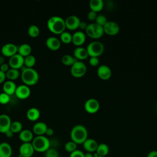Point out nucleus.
<instances>
[{"mask_svg": "<svg viewBox=\"0 0 157 157\" xmlns=\"http://www.w3.org/2000/svg\"><path fill=\"white\" fill-rule=\"evenodd\" d=\"M99 63V60L98 57H90L89 59V64L91 66L93 67L97 66H98Z\"/></svg>", "mask_w": 157, "mask_h": 157, "instance_id": "ea45409f", "label": "nucleus"}, {"mask_svg": "<svg viewBox=\"0 0 157 157\" xmlns=\"http://www.w3.org/2000/svg\"><path fill=\"white\" fill-rule=\"evenodd\" d=\"M84 155L85 153L82 151L77 149L74 151L70 153L69 157H84Z\"/></svg>", "mask_w": 157, "mask_h": 157, "instance_id": "58836bf2", "label": "nucleus"}, {"mask_svg": "<svg viewBox=\"0 0 157 157\" xmlns=\"http://www.w3.org/2000/svg\"><path fill=\"white\" fill-rule=\"evenodd\" d=\"M10 101V96L4 92L0 93V104H6Z\"/></svg>", "mask_w": 157, "mask_h": 157, "instance_id": "4c0bfd02", "label": "nucleus"}, {"mask_svg": "<svg viewBox=\"0 0 157 157\" xmlns=\"http://www.w3.org/2000/svg\"><path fill=\"white\" fill-rule=\"evenodd\" d=\"M104 33L109 36H115L120 31L119 25L115 21H108L103 26Z\"/></svg>", "mask_w": 157, "mask_h": 157, "instance_id": "1a4fd4ad", "label": "nucleus"}, {"mask_svg": "<svg viewBox=\"0 0 157 157\" xmlns=\"http://www.w3.org/2000/svg\"><path fill=\"white\" fill-rule=\"evenodd\" d=\"M99 103L98 100L94 98H90L86 101L84 104L85 110L89 113H95L99 109Z\"/></svg>", "mask_w": 157, "mask_h": 157, "instance_id": "9d476101", "label": "nucleus"}, {"mask_svg": "<svg viewBox=\"0 0 157 157\" xmlns=\"http://www.w3.org/2000/svg\"><path fill=\"white\" fill-rule=\"evenodd\" d=\"M84 157H94V155H93V153L87 152V153H85V155H84Z\"/></svg>", "mask_w": 157, "mask_h": 157, "instance_id": "09e8293b", "label": "nucleus"}, {"mask_svg": "<svg viewBox=\"0 0 157 157\" xmlns=\"http://www.w3.org/2000/svg\"><path fill=\"white\" fill-rule=\"evenodd\" d=\"M22 128H23V126L20 121H15L12 122L10 129L13 133H20L22 131Z\"/></svg>", "mask_w": 157, "mask_h": 157, "instance_id": "72a5a7b5", "label": "nucleus"}, {"mask_svg": "<svg viewBox=\"0 0 157 157\" xmlns=\"http://www.w3.org/2000/svg\"><path fill=\"white\" fill-rule=\"evenodd\" d=\"M19 139L25 142H31L34 139L33 132L29 129H23L19 133Z\"/></svg>", "mask_w": 157, "mask_h": 157, "instance_id": "b1692460", "label": "nucleus"}, {"mask_svg": "<svg viewBox=\"0 0 157 157\" xmlns=\"http://www.w3.org/2000/svg\"><path fill=\"white\" fill-rule=\"evenodd\" d=\"M16 88H17L16 84L13 82V81H11V80H7L5 82L2 86V89L4 92L7 93L9 96L15 94Z\"/></svg>", "mask_w": 157, "mask_h": 157, "instance_id": "5701e85b", "label": "nucleus"}, {"mask_svg": "<svg viewBox=\"0 0 157 157\" xmlns=\"http://www.w3.org/2000/svg\"><path fill=\"white\" fill-rule=\"evenodd\" d=\"M107 20L105 16H104L102 14H99L98 15L96 19H95V23L101 26H104L105 23L107 22Z\"/></svg>", "mask_w": 157, "mask_h": 157, "instance_id": "e433bc0d", "label": "nucleus"}, {"mask_svg": "<svg viewBox=\"0 0 157 157\" xmlns=\"http://www.w3.org/2000/svg\"><path fill=\"white\" fill-rule=\"evenodd\" d=\"M64 149L66 151L71 153L77 149V144L72 140L68 141L64 145Z\"/></svg>", "mask_w": 157, "mask_h": 157, "instance_id": "f704fd0d", "label": "nucleus"}, {"mask_svg": "<svg viewBox=\"0 0 157 157\" xmlns=\"http://www.w3.org/2000/svg\"><path fill=\"white\" fill-rule=\"evenodd\" d=\"M9 65L10 68L18 69L22 67L24 65V57L20 54L17 53L10 57L9 60Z\"/></svg>", "mask_w": 157, "mask_h": 157, "instance_id": "9b49d317", "label": "nucleus"}, {"mask_svg": "<svg viewBox=\"0 0 157 157\" xmlns=\"http://www.w3.org/2000/svg\"><path fill=\"white\" fill-rule=\"evenodd\" d=\"M82 144H83V148L87 152H90V153L95 152L98 145V144L96 140L93 139H88V138Z\"/></svg>", "mask_w": 157, "mask_h": 157, "instance_id": "6ab92c4d", "label": "nucleus"}, {"mask_svg": "<svg viewBox=\"0 0 157 157\" xmlns=\"http://www.w3.org/2000/svg\"><path fill=\"white\" fill-rule=\"evenodd\" d=\"M74 58L78 61L83 60L88 56L86 49L82 47H77L74 50Z\"/></svg>", "mask_w": 157, "mask_h": 157, "instance_id": "4be33fe9", "label": "nucleus"}, {"mask_svg": "<svg viewBox=\"0 0 157 157\" xmlns=\"http://www.w3.org/2000/svg\"><path fill=\"white\" fill-rule=\"evenodd\" d=\"M46 45L51 50L56 51L59 49L61 47V41L56 37L51 36L47 39L45 42Z\"/></svg>", "mask_w": 157, "mask_h": 157, "instance_id": "a211bd4d", "label": "nucleus"}, {"mask_svg": "<svg viewBox=\"0 0 157 157\" xmlns=\"http://www.w3.org/2000/svg\"><path fill=\"white\" fill-rule=\"evenodd\" d=\"M85 32L88 36L93 39H99L102 37L104 33L103 27L96 23L88 24Z\"/></svg>", "mask_w": 157, "mask_h": 157, "instance_id": "423d86ee", "label": "nucleus"}, {"mask_svg": "<svg viewBox=\"0 0 157 157\" xmlns=\"http://www.w3.org/2000/svg\"><path fill=\"white\" fill-rule=\"evenodd\" d=\"M31 47L28 44H22L18 47V53L24 58L31 55Z\"/></svg>", "mask_w": 157, "mask_h": 157, "instance_id": "bb28decb", "label": "nucleus"}, {"mask_svg": "<svg viewBox=\"0 0 157 157\" xmlns=\"http://www.w3.org/2000/svg\"><path fill=\"white\" fill-rule=\"evenodd\" d=\"M5 63V59L3 56H0V66Z\"/></svg>", "mask_w": 157, "mask_h": 157, "instance_id": "8fccbe9b", "label": "nucleus"}, {"mask_svg": "<svg viewBox=\"0 0 157 157\" xmlns=\"http://www.w3.org/2000/svg\"><path fill=\"white\" fill-rule=\"evenodd\" d=\"M89 6L91 10L95 12H100L104 7V2L102 0H90Z\"/></svg>", "mask_w": 157, "mask_h": 157, "instance_id": "a878e982", "label": "nucleus"}, {"mask_svg": "<svg viewBox=\"0 0 157 157\" xmlns=\"http://www.w3.org/2000/svg\"><path fill=\"white\" fill-rule=\"evenodd\" d=\"M34 151L31 142L23 143L19 148L18 157H31Z\"/></svg>", "mask_w": 157, "mask_h": 157, "instance_id": "6e6552de", "label": "nucleus"}, {"mask_svg": "<svg viewBox=\"0 0 157 157\" xmlns=\"http://www.w3.org/2000/svg\"><path fill=\"white\" fill-rule=\"evenodd\" d=\"M72 34L67 31H64L60 34V41L64 44H69L72 42Z\"/></svg>", "mask_w": 157, "mask_h": 157, "instance_id": "473e14b6", "label": "nucleus"}, {"mask_svg": "<svg viewBox=\"0 0 157 157\" xmlns=\"http://www.w3.org/2000/svg\"><path fill=\"white\" fill-rule=\"evenodd\" d=\"M97 13L93 11V10H90L88 13V15H87V17H88V19L90 20V21H94L95 20L96 17H97Z\"/></svg>", "mask_w": 157, "mask_h": 157, "instance_id": "a19ab883", "label": "nucleus"}, {"mask_svg": "<svg viewBox=\"0 0 157 157\" xmlns=\"http://www.w3.org/2000/svg\"><path fill=\"white\" fill-rule=\"evenodd\" d=\"M88 56L90 57H98L101 56L104 52V47L102 42L99 41L91 42L86 47Z\"/></svg>", "mask_w": 157, "mask_h": 157, "instance_id": "39448f33", "label": "nucleus"}, {"mask_svg": "<svg viewBox=\"0 0 157 157\" xmlns=\"http://www.w3.org/2000/svg\"><path fill=\"white\" fill-rule=\"evenodd\" d=\"M86 40V36L82 31H77L72 34V42L73 44L77 47H80L83 45Z\"/></svg>", "mask_w": 157, "mask_h": 157, "instance_id": "f3484780", "label": "nucleus"}, {"mask_svg": "<svg viewBox=\"0 0 157 157\" xmlns=\"http://www.w3.org/2000/svg\"><path fill=\"white\" fill-rule=\"evenodd\" d=\"M5 135H6V136L7 137H8V138H11L13 136V132L10 130V129H9V130H8L7 131H6L5 133Z\"/></svg>", "mask_w": 157, "mask_h": 157, "instance_id": "de8ad7c7", "label": "nucleus"}, {"mask_svg": "<svg viewBox=\"0 0 157 157\" xmlns=\"http://www.w3.org/2000/svg\"><path fill=\"white\" fill-rule=\"evenodd\" d=\"M18 52V47L13 44L8 43L4 44L1 48V53L7 57H11L17 54Z\"/></svg>", "mask_w": 157, "mask_h": 157, "instance_id": "2eb2a0df", "label": "nucleus"}, {"mask_svg": "<svg viewBox=\"0 0 157 157\" xmlns=\"http://www.w3.org/2000/svg\"><path fill=\"white\" fill-rule=\"evenodd\" d=\"M21 78L25 85L31 86L37 83L39 79V75L34 69L25 67L22 69Z\"/></svg>", "mask_w": 157, "mask_h": 157, "instance_id": "7ed1b4c3", "label": "nucleus"}, {"mask_svg": "<svg viewBox=\"0 0 157 157\" xmlns=\"http://www.w3.org/2000/svg\"><path fill=\"white\" fill-rule=\"evenodd\" d=\"M64 21L66 28H67L69 30H75L78 28L79 24L80 23V18L74 15L67 17Z\"/></svg>", "mask_w": 157, "mask_h": 157, "instance_id": "f8f14e48", "label": "nucleus"}, {"mask_svg": "<svg viewBox=\"0 0 157 157\" xmlns=\"http://www.w3.org/2000/svg\"><path fill=\"white\" fill-rule=\"evenodd\" d=\"M53 134H54V130L51 128H47L45 132V134L48 136H52L53 135Z\"/></svg>", "mask_w": 157, "mask_h": 157, "instance_id": "a18cd8bd", "label": "nucleus"}, {"mask_svg": "<svg viewBox=\"0 0 157 157\" xmlns=\"http://www.w3.org/2000/svg\"><path fill=\"white\" fill-rule=\"evenodd\" d=\"M15 94L18 98L20 99H25L30 96L31 90L28 85L25 84L20 85L17 86Z\"/></svg>", "mask_w": 157, "mask_h": 157, "instance_id": "4468645a", "label": "nucleus"}, {"mask_svg": "<svg viewBox=\"0 0 157 157\" xmlns=\"http://www.w3.org/2000/svg\"><path fill=\"white\" fill-rule=\"evenodd\" d=\"M76 61H77V59H76L74 57H73L72 56L66 54L62 56L61 58V62L62 63L65 65V66H72Z\"/></svg>", "mask_w": 157, "mask_h": 157, "instance_id": "c756f323", "label": "nucleus"}, {"mask_svg": "<svg viewBox=\"0 0 157 157\" xmlns=\"http://www.w3.org/2000/svg\"><path fill=\"white\" fill-rule=\"evenodd\" d=\"M126 157H129V156H126Z\"/></svg>", "mask_w": 157, "mask_h": 157, "instance_id": "603ef678", "label": "nucleus"}, {"mask_svg": "<svg viewBox=\"0 0 157 157\" xmlns=\"http://www.w3.org/2000/svg\"><path fill=\"white\" fill-rule=\"evenodd\" d=\"M86 66L82 61H76L72 66L71 73L72 75L76 78L83 77L86 72Z\"/></svg>", "mask_w": 157, "mask_h": 157, "instance_id": "0eeeda50", "label": "nucleus"}, {"mask_svg": "<svg viewBox=\"0 0 157 157\" xmlns=\"http://www.w3.org/2000/svg\"><path fill=\"white\" fill-rule=\"evenodd\" d=\"M147 157H157V151L151 150L148 153Z\"/></svg>", "mask_w": 157, "mask_h": 157, "instance_id": "c03bdc74", "label": "nucleus"}, {"mask_svg": "<svg viewBox=\"0 0 157 157\" xmlns=\"http://www.w3.org/2000/svg\"><path fill=\"white\" fill-rule=\"evenodd\" d=\"M12 155V148L11 145L7 142H1L0 144V157H11Z\"/></svg>", "mask_w": 157, "mask_h": 157, "instance_id": "412c9836", "label": "nucleus"}, {"mask_svg": "<svg viewBox=\"0 0 157 157\" xmlns=\"http://www.w3.org/2000/svg\"><path fill=\"white\" fill-rule=\"evenodd\" d=\"M97 74L101 80H107L112 76V71L108 66L102 64L98 67L97 69Z\"/></svg>", "mask_w": 157, "mask_h": 157, "instance_id": "ddd939ff", "label": "nucleus"}, {"mask_svg": "<svg viewBox=\"0 0 157 157\" xmlns=\"http://www.w3.org/2000/svg\"><path fill=\"white\" fill-rule=\"evenodd\" d=\"M87 26H88V24L86 23V21H80L78 28H80L81 30H85L86 27H87Z\"/></svg>", "mask_w": 157, "mask_h": 157, "instance_id": "37998d69", "label": "nucleus"}, {"mask_svg": "<svg viewBox=\"0 0 157 157\" xmlns=\"http://www.w3.org/2000/svg\"><path fill=\"white\" fill-rule=\"evenodd\" d=\"M44 153L45 157H59V154L58 150L54 148H48Z\"/></svg>", "mask_w": 157, "mask_h": 157, "instance_id": "c9c22d12", "label": "nucleus"}, {"mask_svg": "<svg viewBox=\"0 0 157 157\" xmlns=\"http://www.w3.org/2000/svg\"><path fill=\"white\" fill-rule=\"evenodd\" d=\"M28 34L32 37H37L40 34V29L37 26L35 25H31L28 28Z\"/></svg>", "mask_w": 157, "mask_h": 157, "instance_id": "2f4dec72", "label": "nucleus"}, {"mask_svg": "<svg viewBox=\"0 0 157 157\" xmlns=\"http://www.w3.org/2000/svg\"><path fill=\"white\" fill-rule=\"evenodd\" d=\"M40 113L39 110L36 107H31L26 112V117L30 121H34L39 119Z\"/></svg>", "mask_w": 157, "mask_h": 157, "instance_id": "393cba45", "label": "nucleus"}, {"mask_svg": "<svg viewBox=\"0 0 157 157\" xmlns=\"http://www.w3.org/2000/svg\"><path fill=\"white\" fill-rule=\"evenodd\" d=\"M12 121L10 117L7 114L0 115V132L5 133L10 129Z\"/></svg>", "mask_w": 157, "mask_h": 157, "instance_id": "dca6fc26", "label": "nucleus"}, {"mask_svg": "<svg viewBox=\"0 0 157 157\" xmlns=\"http://www.w3.org/2000/svg\"><path fill=\"white\" fill-rule=\"evenodd\" d=\"M95 153L99 156L105 157L109 153V147L106 144L101 143L100 144H98Z\"/></svg>", "mask_w": 157, "mask_h": 157, "instance_id": "cd10ccee", "label": "nucleus"}, {"mask_svg": "<svg viewBox=\"0 0 157 157\" xmlns=\"http://www.w3.org/2000/svg\"><path fill=\"white\" fill-rule=\"evenodd\" d=\"M47 128V125L44 122L39 121L34 124L33 127V132L37 136H44L45 134Z\"/></svg>", "mask_w": 157, "mask_h": 157, "instance_id": "aec40b11", "label": "nucleus"}, {"mask_svg": "<svg viewBox=\"0 0 157 157\" xmlns=\"http://www.w3.org/2000/svg\"><path fill=\"white\" fill-rule=\"evenodd\" d=\"M47 27L53 33L60 34L65 31L66 25L64 20L59 16H53L47 21Z\"/></svg>", "mask_w": 157, "mask_h": 157, "instance_id": "f03ea898", "label": "nucleus"}, {"mask_svg": "<svg viewBox=\"0 0 157 157\" xmlns=\"http://www.w3.org/2000/svg\"><path fill=\"white\" fill-rule=\"evenodd\" d=\"M6 78L9 79V80L13 81L18 78L20 76V72L18 69L10 68L6 73Z\"/></svg>", "mask_w": 157, "mask_h": 157, "instance_id": "c85d7f7f", "label": "nucleus"}, {"mask_svg": "<svg viewBox=\"0 0 157 157\" xmlns=\"http://www.w3.org/2000/svg\"><path fill=\"white\" fill-rule=\"evenodd\" d=\"M96 157H102V156H96Z\"/></svg>", "mask_w": 157, "mask_h": 157, "instance_id": "3c124183", "label": "nucleus"}, {"mask_svg": "<svg viewBox=\"0 0 157 157\" xmlns=\"http://www.w3.org/2000/svg\"><path fill=\"white\" fill-rule=\"evenodd\" d=\"M9 65L7 63H4V64H2V65L0 66V71H1L2 72L6 73L7 71L9 69Z\"/></svg>", "mask_w": 157, "mask_h": 157, "instance_id": "79ce46f5", "label": "nucleus"}, {"mask_svg": "<svg viewBox=\"0 0 157 157\" xmlns=\"http://www.w3.org/2000/svg\"><path fill=\"white\" fill-rule=\"evenodd\" d=\"M6 78V73L0 71V83H2V82H4Z\"/></svg>", "mask_w": 157, "mask_h": 157, "instance_id": "49530a36", "label": "nucleus"}, {"mask_svg": "<svg viewBox=\"0 0 157 157\" xmlns=\"http://www.w3.org/2000/svg\"><path fill=\"white\" fill-rule=\"evenodd\" d=\"M71 140L78 144H82L88 139V131L85 126L82 124L74 126L70 133Z\"/></svg>", "mask_w": 157, "mask_h": 157, "instance_id": "f257e3e1", "label": "nucleus"}, {"mask_svg": "<svg viewBox=\"0 0 157 157\" xmlns=\"http://www.w3.org/2000/svg\"><path fill=\"white\" fill-rule=\"evenodd\" d=\"M36 58L33 55H29L24 58V65L26 67L33 68V67L36 64Z\"/></svg>", "mask_w": 157, "mask_h": 157, "instance_id": "7c9ffc66", "label": "nucleus"}, {"mask_svg": "<svg viewBox=\"0 0 157 157\" xmlns=\"http://www.w3.org/2000/svg\"><path fill=\"white\" fill-rule=\"evenodd\" d=\"M31 144L34 151L40 153H45L50 148V141L44 135L36 136L32 140Z\"/></svg>", "mask_w": 157, "mask_h": 157, "instance_id": "20e7f679", "label": "nucleus"}]
</instances>
